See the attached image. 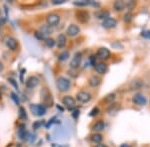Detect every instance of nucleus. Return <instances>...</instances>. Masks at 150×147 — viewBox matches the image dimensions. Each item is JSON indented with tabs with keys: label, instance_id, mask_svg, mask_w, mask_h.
Wrapping results in <instances>:
<instances>
[{
	"label": "nucleus",
	"instance_id": "a19ab883",
	"mask_svg": "<svg viewBox=\"0 0 150 147\" xmlns=\"http://www.w3.org/2000/svg\"><path fill=\"white\" fill-rule=\"evenodd\" d=\"M51 146H52V147H68L67 145H62V144H56V143H55V144H52Z\"/></svg>",
	"mask_w": 150,
	"mask_h": 147
},
{
	"label": "nucleus",
	"instance_id": "20e7f679",
	"mask_svg": "<svg viewBox=\"0 0 150 147\" xmlns=\"http://www.w3.org/2000/svg\"><path fill=\"white\" fill-rule=\"evenodd\" d=\"M91 98H92V96H91L90 93H89L88 91H79L76 95L77 100H78L79 102H82V103H86V102H90Z\"/></svg>",
	"mask_w": 150,
	"mask_h": 147
},
{
	"label": "nucleus",
	"instance_id": "2eb2a0df",
	"mask_svg": "<svg viewBox=\"0 0 150 147\" xmlns=\"http://www.w3.org/2000/svg\"><path fill=\"white\" fill-rule=\"evenodd\" d=\"M66 42H67V39H66V36L64 34H60L58 35L57 37V40H56V44H57V47L59 49H63L66 45Z\"/></svg>",
	"mask_w": 150,
	"mask_h": 147
},
{
	"label": "nucleus",
	"instance_id": "b1692460",
	"mask_svg": "<svg viewBox=\"0 0 150 147\" xmlns=\"http://www.w3.org/2000/svg\"><path fill=\"white\" fill-rule=\"evenodd\" d=\"M115 100V93H110V95H106L104 98V102H106L108 105H112L113 100Z\"/></svg>",
	"mask_w": 150,
	"mask_h": 147
},
{
	"label": "nucleus",
	"instance_id": "f3484780",
	"mask_svg": "<svg viewBox=\"0 0 150 147\" xmlns=\"http://www.w3.org/2000/svg\"><path fill=\"white\" fill-rule=\"evenodd\" d=\"M39 32L44 36L50 35V34H52V32H53V27H51V26H49V25H42L39 29Z\"/></svg>",
	"mask_w": 150,
	"mask_h": 147
},
{
	"label": "nucleus",
	"instance_id": "1a4fd4ad",
	"mask_svg": "<svg viewBox=\"0 0 150 147\" xmlns=\"http://www.w3.org/2000/svg\"><path fill=\"white\" fill-rule=\"evenodd\" d=\"M66 33L70 37H75V36H77L80 33V28L77 25H75V24H70L68 28H67Z\"/></svg>",
	"mask_w": 150,
	"mask_h": 147
},
{
	"label": "nucleus",
	"instance_id": "c85d7f7f",
	"mask_svg": "<svg viewBox=\"0 0 150 147\" xmlns=\"http://www.w3.org/2000/svg\"><path fill=\"white\" fill-rule=\"evenodd\" d=\"M91 1H78V2H74V5L78 6V7H82V6H86L88 4H90Z\"/></svg>",
	"mask_w": 150,
	"mask_h": 147
},
{
	"label": "nucleus",
	"instance_id": "2f4dec72",
	"mask_svg": "<svg viewBox=\"0 0 150 147\" xmlns=\"http://www.w3.org/2000/svg\"><path fill=\"white\" fill-rule=\"evenodd\" d=\"M11 98H12V100L15 102V103L17 105H20V102H19V98H18V95H15L14 93H11Z\"/></svg>",
	"mask_w": 150,
	"mask_h": 147
},
{
	"label": "nucleus",
	"instance_id": "6ab92c4d",
	"mask_svg": "<svg viewBox=\"0 0 150 147\" xmlns=\"http://www.w3.org/2000/svg\"><path fill=\"white\" fill-rule=\"evenodd\" d=\"M92 129L94 130V131H96V132L102 131V130L104 129V122L102 121V120H99V121L95 122V123L93 124V126H92Z\"/></svg>",
	"mask_w": 150,
	"mask_h": 147
},
{
	"label": "nucleus",
	"instance_id": "4c0bfd02",
	"mask_svg": "<svg viewBox=\"0 0 150 147\" xmlns=\"http://www.w3.org/2000/svg\"><path fill=\"white\" fill-rule=\"evenodd\" d=\"M72 116H73L74 118L76 119L77 117L79 116V110H77V109H76V110H74V111L72 112Z\"/></svg>",
	"mask_w": 150,
	"mask_h": 147
},
{
	"label": "nucleus",
	"instance_id": "cd10ccee",
	"mask_svg": "<svg viewBox=\"0 0 150 147\" xmlns=\"http://www.w3.org/2000/svg\"><path fill=\"white\" fill-rule=\"evenodd\" d=\"M135 7V2L134 1H126L125 2V8L127 9H133Z\"/></svg>",
	"mask_w": 150,
	"mask_h": 147
},
{
	"label": "nucleus",
	"instance_id": "6e6552de",
	"mask_svg": "<svg viewBox=\"0 0 150 147\" xmlns=\"http://www.w3.org/2000/svg\"><path fill=\"white\" fill-rule=\"evenodd\" d=\"M132 100H133V102L136 103V105H145L147 102L146 98H145L142 93H135L132 98Z\"/></svg>",
	"mask_w": 150,
	"mask_h": 147
},
{
	"label": "nucleus",
	"instance_id": "dca6fc26",
	"mask_svg": "<svg viewBox=\"0 0 150 147\" xmlns=\"http://www.w3.org/2000/svg\"><path fill=\"white\" fill-rule=\"evenodd\" d=\"M88 83H89V85L91 86H93V88H97V86L101 84V79L97 76H92L89 78Z\"/></svg>",
	"mask_w": 150,
	"mask_h": 147
},
{
	"label": "nucleus",
	"instance_id": "f704fd0d",
	"mask_svg": "<svg viewBox=\"0 0 150 147\" xmlns=\"http://www.w3.org/2000/svg\"><path fill=\"white\" fill-rule=\"evenodd\" d=\"M141 36H143V37L147 38V39H150V30L143 31V32L141 33Z\"/></svg>",
	"mask_w": 150,
	"mask_h": 147
},
{
	"label": "nucleus",
	"instance_id": "c756f323",
	"mask_svg": "<svg viewBox=\"0 0 150 147\" xmlns=\"http://www.w3.org/2000/svg\"><path fill=\"white\" fill-rule=\"evenodd\" d=\"M99 111H100V110H99V108H98L97 107H96L92 108V110H91L89 114H90V116H95V115H97V114H98Z\"/></svg>",
	"mask_w": 150,
	"mask_h": 147
},
{
	"label": "nucleus",
	"instance_id": "4468645a",
	"mask_svg": "<svg viewBox=\"0 0 150 147\" xmlns=\"http://www.w3.org/2000/svg\"><path fill=\"white\" fill-rule=\"evenodd\" d=\"M94 68H95V71L97 72L98 74H101V75L106 74V73H107V71H108L107 65L104 64V63H98V64L95 65V67H94Z\"/></svg>",
	"mask_w": 150,
	"mask_h": 147
},
{
	"label": "nucleus",
	"instance_id": "473e14b6",
	"mask_svg": "<svg viewBox=\"0 0 150 147\" xmlns=\"http://www.w3.org/2000/svg\"><path fill=\"white\" fill-rule=\"evenodd\" d=\"M8 82L11 84L12 86H14V88H15V90H18V85H17V83H16V81H15V79H11V78H10V79H8Z\"/></svg>",
	"mask_w": 150,
	"mask_h": 147
},
{
	"label": "nucleus",
	"instance_id": "79ce46f5",
	"mask_svg": "<svg viewBox=\"0 0 150 147\" xmlns=\"http://www.w3.org/2000/svg\"><path fill=\"white\" fill-rule=\"evenodd\" d=\"M3 69H4V66H3V64H2V62L0 61V72L3 71Z\"/></svg>",
	"mask_w": 150,
	"mask_h": 147
},
{
	"label": "nucleus",
	"instance_id": "aec40b11",
	"mask_svg": "<svg viewBox=\"0 0 150 147\" xmlns=\"http://www.w3.org/2000/svg\"><path fill=\"white\" fill-rule=\"evenodd\" d=\"M142 86H143V83H142L141 81H139V79H134V81H132L131 84H130L131 90H139Z\"/></svg>",
	"mask_w": 150,
	"mask_h": 147
},
{
	"label": "nucleus",
	"instance_id": "bb28decb",
	"mask_svg": "<svg viewBox=\"0 0 150 147\" xmlns=\"http://www.w3.org/2000/svg\"><path fill=\"white\" fill-rule=\"evenodd\" d=\"M132 17H133V15H132V13H131V12H127V13L124 15V21H125V22H126V23L131 22Z\"/></svg>",
	"mask_w": 150,
	"mask_h": 147
},
{
	"label": "nucleus",
	"instance_id": "7ed1b4c3",
	"mask_svg": "<svg viewBox=\"0 0 150 147\" xmlns=\"http://www.w3.org/2000/svg\"><path fill=\"white\" fill-rule=\"evenodd\" d=\"M46 21L48 23V25L51 26V27H54L59 24L60 22V16L56 13H50L47 15L46 17Z\"/></svg>",
	"mask_w": 150,
	"mask_h": 147
},
{
	"label": "nucleus",
	"instance_id": "e433bc0d",
	"mask_svg": "<svg viewBox=\"0 0 150 147\" xmlns=\"http://www.w3.org/2000/svg\"><path fill=\"white\" fill-rule=\"evenodd\" d=\"M41 125H42V122H41V121H39V122L36 121L35 123L33 124V128H34V129H37V128H39Z\"/></svg>",
	"mask_w": 150,
	"mask_h": 147
},
{
	"label": "nucleus",
	"instance_id": "9d476101",
	"mask_svg": "<svg viewBox=\"0 0 150 147\" xmlns=\"http://www.w3.org/2000/svg\"><path fill=\"white\" fill-rule=\"evenodd\" d=\"M38 84H39V79H38L37 77L31 76V77H29L27 79V81H26V88H34L38 86Z\"/></svg>",
	"mask_w": 150,
	"mask_h": 147
},
{
	"label": "nucleus",
	"instance_id": "72a5a7b5",
	"mask_svg": "<svg viewBox=\"0 0 150 147\" xmlns=\"http://www.w3.org/2000/svg\"><path fill=\"white\" fill-rule=\"evenodd\" d=\"M26 136H27V132H26L24 129L20 130V132H19V137H20V138H22V139H24Z\"/></svg>",
	"mask_w": 150,
	"mask_h": 147
},
{
	"label": "nucleus",
	"instance_id": "0eeeda50",
	"mask_svg": "<svg viewBox=\"0 0 150 147\" xmlns=\"http://www.w3.org/2000/svg\"><path fill=\"white\" fill-rule=\"evenodd\" d=\"M96 56L101 60H107L110 57V51L105 47H101L98 49L97 53H96Z\"/></svg>",
	"mask_w": 150,
	"mask_h": 147
},
{
	"label": "nucleus",
	"instance_id": "a18cd8bd",
	"mask_svg": "<svg viewBox=\"0 0 150 147\" xmlns=\"http://www.w3.org/2000/svg\"><path fill=\"white\" fill-rule=\"evenodd\" d=\"M0 18H2V17H1V10H0Z\"/></svg>",
	"mask_w": 150,
	"mask_h": 147
},
{
	"label": "nucleus",
	"instance_id": "39448f33",
	"mask_svg": "<svg viewBox=\"0 0 150 147\" xmlns=\"http://www.w3.org/2000/svg\"><path fill=\"white\" fill-rule=\"evenodd\" d=\"M81 59H82V57H81L80 53H76V54L74 55V57L72 58L71 61H70V68L73 70L78 69V67L80 66Z\"/></svg>",
	"mask_w": 150,
	"mask_h": 147
},
{
	"label": "nucleus",
	"instance_id": "ea45409f",
	"mask_svg": "<svg viewBox=\"0 0 150 147\" xmlns=\"http://www.w3.org/2000/svg\"><path fill=\"white\" fill-rule=\"evenodd\" d=\"M5 22H6L5 18H0V27H1V26H3L4 24H5Z\"/></svg>",
	"mask_w": 150,
	"mask_h": 147
},
{
	"label": "nucleus",
	"instance_id": "412c9836",
	"mask_svg": "<svg viewBox=\"0 0 150 147\" xmlns=\"http://www.w3.org/2000/svg\"><path fill=\"white\" fill-rule=\"evenodd\" d=\"M103 140V137L101 134L99 133H93L91 135V141L94 142V143H97V144H100L101 142Z\"/></svg>",
	"mask_w": 150,
	"mask_h": 147
},
{
	"label": "nucleus",
	"instance_id": "f03ea898",
	"mask_svg": "<svg viewBox=\"0 0 150 147\" xmlns=\"http://www.w3.org/2000/svg\"><path fill=\"white\" fill-rule=\"evenodd\" d=\"M30 110L33 115L35 116H42L46 112V107L43 105H36V103H32L30 105Z\"/></svg>",
	"mask_w": 150,
	"mask_h": 147
},
{
	"label": "nucleus",
	"instance_id": "c9c22d12",
	"mask_svg": "<svg viewBox=\"0 0 150 147\" xmlns=\"http://www.w3.org/2000/svg\"><path fill=\"white\" fill-rule=\"evenodd\" d=\"M89 63H90L91 66H94L95 64V58H94V56H90L89 57Z\"/></svg>",
	"mask_w": 150,
	"mask_h": 147
},
{
	"label": "nucleus",
	"instance_id": "a878e982",
	"mask_svg": "<svg viewBox=\"0 0 150 147\" xmlns=\"http://www.w3.org/2000/svg\"><path fill=\"white\" fill-rule=\"evenodd\" d=\"M70 57V54L68 51H64L59 55V60L60 61H66L67 59Z\"/></svg>",
	"mask_w": 150,
	"mask_h": 147
},
{
	"label": "nucleus",
	"instance_id": "5701e85b",
	"mask_svg": "<svg viewBox=\"0 0 150 147\" xmlns=\"http://www.w3.org/2000/svg\"><path fill=\"white\" fill-rule=\"evenodd\" d=\"M45 44H46L48 48H53L56 44V40L52 39V38H46L45 39Z\"/></svg>",
	"mask_w": 150,
	"mask_h": 147
},
{
	"label": "nucleus",
	"instance_id": "393cba45",
	"mask_svg": "<svg viewBox=\"0 0 150 147\" xmlns=\"http://www.w3.org/2000/svg\"><path fill=\"white\" fill-rule=\"evenodd\" d=\"M19 117H20L22 120L27 119V113H26V110H25V108H24V107L19 108Z\"/></svg>",
	"mask_w": 150,
	"mask_h": 147
},
{
	"label": "nucleus",
	"instance_id": "a211bd4d",
	"mask_svg": "<svg viewBox=\"0 0 150 147\" xmlns=\"http://www.w3.org/2000/svg\"><path fill=\"white\" fill-rule=\"evenodd\" d=\"M113 8H114L116 11H122L123 9L125 8V2L121 1V0L115 1L114 4H113Z\"/></svg>",
	"mask_w": 150,
	"mask_h": 147
},
{
	"label": "nucleus",
	"instance_id": "c03bdc74",
	"mask_svg": "<svg viewBox=\"0 0 150 147\" xmlns=\"http://www.w3.org/2000/svg\"><path fill=\"white\" fill-rule=\"evenodd\" d=\"M119 147H131V146H129L128 144H121V145H120Z\"/></svg>",
	"mask_w": 150,
	"mask_h": 147
},
{
	"label": "nucleus",
	"instance_id": "9b49d317",
	"mask_svg": "<svg viewBox=\"0 0 150 147\" xmlns=\"http://www.w3.org/2000/svg\"><path fill=\"white\" fill-rule=\"evenodd\" d=\"M116 25H117V21H116L115 19L112 18V17H109V18L105 19V20L102 22V26L104 28H106V29L115 28Z\"/></svg>",
	"mask_w": 150,
	"mask_h": 147
},
{
	"label": "nucleus",
	"instance_id": "423d86ee",
	"mask_svg": "<svg viewBox=\"0 0 150 147\" xmlns=\"http://www.w3.org/2000/svg\"><path fill=\"white\" fill-rule=\"evenodd\" d=\"M62 102H63V105L67 108H69V109H72V108H74L76 107V102H75L74 98L70 95H65L64 98H62Z\"/></svg>",
	"mask_w": 150,
	"mask_h": 147
},
{
	"label": "nucleus",
	"instance_id": "7c9ffc66",
	"mask_svg": "<svg viewBox=\"0 0 150 147\" xmlns=\"http://www.w3.org/2000/svg\"><path fill=\"white\" fill-rule=\"evenodd\" d=\"M35 37H36V39H38V40H41V41L44 40L45 41V36L43 34H41L39 31H37V32L35 33Z\"/></svg>",
	"mask_w": 150,
	"mask_h": 147
},
{
	"label": "nucleus",
	"instance_id": "f257e3e1",
	"mask_svg": "<svg viewBox=\"0 0 150 147\" xmlns=\"http://www.w3.org/2000/svg\"><path fill=\"white\" fill-rule=\"evenodd\" d=\"M70 86H71V84H70V81L68 79L64 78V77H60V78L57 79L56 86L58 90L60 91H62V93H65V91H69Z\"/></svg>",
	"mask_w": 150,
	"mask_h": 147
},
{
	"label": "nucleus",
	"instance_id": "4be33fe9",
	"mask_svg": "<svg viewBox=\"0 0 150 147\" xmlns=\"http://www.w3.org/2000/svg\"><path fill=\"white\" fill-rule=\"evenodd\" d=\"M96 18L98 19H107L109 18V12L108 11H98L97 13H95Z\"/></svg>",
	"mask_w": 150,
	"mask_h": 147
},
{
	"label": "nucleus",
	"instance_id": "37998d69",
	"mask_svg": "<svg viewBox=\"0 0 150 147\" xmlns=\"http://www.w3.org/2000/svg\"><path fill=\"white\" fill-rule=\"evenodd\" d=\"M96 147H108V146H106L105 144H98Z\"/></svg>",
	"mask_w": 150,
	"mask_h": 147
},
{
	"label": "nucleus",
	"instance_id": "58836bf2",
	"mask_svg": "<svg viewBox=\"0 0 150 147\" xmlns=\"http://www.w3.org/2000/svg\"><path fill=\"white\" fill-rule=\"evenodd\" d=\"M64 0H54V1L52 2V4H54V5H57V4H62L64 3Z\"/></svg>",
	"mask_w": 150,
	"mask_h": 147
},
{
	"label": "nucleus",
	"instance_id": "f8f14e48",
	"mask_svg": "<svg viewBox=\"0 0 150 147\" xmlns=\"http://www.w3.org/2000/svg\"><path fill=\"white\" fill-rule=\"evenodd\" d=\"M5 44L6 46L8 47V49H10L11 51H14V50H16L18 48V42L16 39H14V38H7L5 39Z\"/></svg>",
	"mask_w": 150,
	"mask_h": 147
},
{
	"label": "nucleus",
	"instance_id": "ddd939ff",
	"mask_svg": "<svg viewBox=\"0 0 150 147\" xmlns=\"http://www.w3.org/2000/svg\"><path fill=\"white\" fill-rule=\"evenodd\" d=\"M76 18L81 23H86L89 20V13L86 11H78L76 13Z\"/></svg>",
	"mask_w": 150,
	"mask_h": 147
}]
</instances>
